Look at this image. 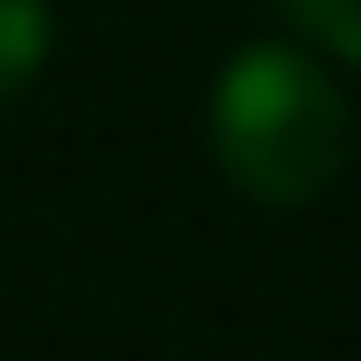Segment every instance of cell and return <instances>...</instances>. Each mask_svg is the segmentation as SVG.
Returning a JSON list of instances; mask_svg holds the SVG:
<instances>
[{"label":"cell","mask_w":361,"mask_h":361,"mask_svg":"<svg viewBox=\"0 0 361 361\" xmlns=\"http://www.w3.org/2000/svg\"><path fill=\"white\" fill-rule=\"evenodd\" d=\"M345 89L297 40H241L209 89V153L257 209H305L345 169Z\"/></svg>","instance_id":"cell-1"},{"label":"cell","mask_w":361,"mask_h":361,"mask_svg":"<svg viewBox=\"0 0 361 361\" xmlns=\"http://www.w3.org/2000/svg\"><path fill=\"white\" fill-rule=\"evenodd\" d=\"M49 49H56L49 0H0V97H25L49 73Z\"/></svg>","instance_id":"cell-2"},{"label":"cell","mask_w":361,"mask_h":361,"mask_svg":"<svg viewBox=\"0 0 361 361\" xmlns=\"http://www.w3.org/2000/svg\"><path fill=\"white\" fill-rule=\"evenodd\" d=\"M281 8L305 32V49L337 56V65H361V0H281Z\"/></svg>","instance_id":"cell-3"}]
</instances>
